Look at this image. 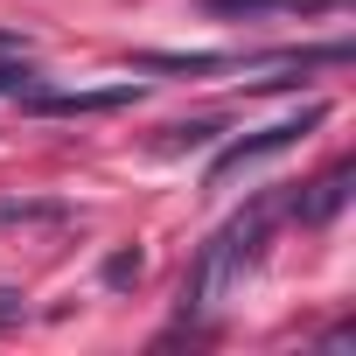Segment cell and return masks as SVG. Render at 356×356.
Returning <instances> with one entry per match:
<instances>
[{"label": "cell", "mask_w": 356, "mask_h": 356, "mask_svg": "<svg viewBox=\"0 0 356 356\" xmlns=\"http://www.w3.org/2000/svg\"><path fill=\"white\" fill-rule=\"evenodd\" d=\"M314 126H321V105H307V112H293V119H280V126H266V133H252V140H231V147L210 161V182H217V189H224V182H238L245 168H259V161H273V154L300 147Z\"/></svg>", "instance_id": "2"}, {"label": "cell", "mask_w": 356, "mask_h": 356, "mask_svg": "<svg viewBox=\"0 0 356 356\" xmlns=\"http://www.w3.org/2000/svg\"><path fill=\"white\" fill-rule=\"evenodd\" d=\"M105 280H112V286H133V280H140V252H112V259H105Z\"/></svg>", "instance_id": "8"}, {"label": "cell", "mask_w": 356, "mask_h": 356, "mask_svg": "<svg viewBox=\"0 0 356 356\" xmlns=\"http://www.w3.org/2000/svg\"><path fill=\"white\" fill-rule=\"evenodd\" d=\"M349 182H356V168L335 161L328 175H314V182H307V196H293V217H300V224H328V217L349 203Z\"/></svg>", "instance_id": "4"}, {"label": "cell", "mask_w": 356, "mask_h": 356, "mask_svg": "<svg viewBox=\"0 0 356 356\" xmlns=\"http://www.w3.org/2000/svg\"><path fill=\"white\" fill-rule=\"evenodd\" d=\"M273 203H252L245 217H231L203 252H196V266H189V280H182V314H210V307H224V293L245 280V266L259 259V245H266V231H273Z\"/></svg>", "instance_id": "1"}, {"label": "cell", "mask_w": 356, "mask_h": 356, "mask_svg": "<svg viewBox=\"0 0 356 356\" xmlns=\"http://www.w3.org/2000/svg\"><path fill=\"white\" fill-rule=\"evenodd\" d=\"M0 49H15V35H8V29H0Z\"/></svg>", "instance_id": "9"}, {"label": "cell", "mask_w": 356, "mask_h": 356, "mask_svg": "<svg viewBox=\"0 0 356 356\" xmlns=\"http://www.w3.org/2000/svg\"><path fill=\"white\" fill-rule=\"evenodd\" d=\"M0 224H63L56 203H0Z\"/></svg>", "instance_id": "7"}, {"label": "cell", "mask_w": 356, "mask_h": 356, "mask_svg": "<svg viewBox=\"0 0 356 356\" xmlns=\"http://www.w3.org/2000/svg\"><path fill=\"white\" fill-rule=\"evenodd\" d=\"M29 84H35V70H29L22 56L0 49V98H29Z\"/></svg>", "instance_id": "6"}, {"label": "cell", "mask_w": 356, "mask_h": 356, "mask_svg": "<svg viewBox=\"0 0 356 356\" xmlns=\"http://www.w3.org/2000/svg\"><path fill=\"white\" fill-rule=\"evenodd\" d=\"M210 15H231V22H245V15H280V8H300V15H314V8H335V0H203Z\"/></svg>", "instance_id": "5"}, {"label": "cell", "mask_w": 356, "mask_h": 356, "mask_svg": "<svg viewBox=\"0 0 356 356\" xmlns=\"http://www.w3.org/2000/svg\"><path fill=\"white\" fill-rule=\"evenodd\" d=\"M140 84H112V91H35L29 112H49V119H84V112H119L133 105Z\"/></svg>", "instance_id": "3"}]
</instances>
